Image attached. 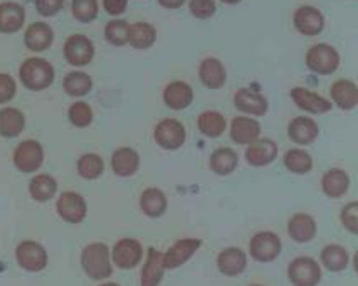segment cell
<instances>
[{"instance_id": "cell-3", "label": "cell", "mask_w": 358, "mask_h": 286, "mask_svg": "<svg viewBox=\"0 0 358 286\" xmlns=\"http://www.w3.org/2000/svg\"><path fill=\"white\" fill-rule=\"evenodd\" d=\"M15 169L22 173H32L44 164V148L37 140H24L15 147L14 155Z\"/></svg>"}, {"instance_id": "cell-10", "label": "cell", "mask_w": 358, "mask_h": 286, "mask_svg": "<svg viewBox=\"0 0 358 286\" xmlns=\"http://www.w3.org/2000/svg\"><path fill=\"white\" fill-rule=\"evenodd\" d=\"M185 127L178 120H162L155 128V140L165 150H177L185 143Z\"/></svg>"}, {"instance_id": "cell-44", "label": "cell", "mask_w": 358, "mask_h": 286, "mask_svg": "<svg viewBox=\"0 0 358 286\" xmlns=\"http://www.w3.org/2000/svg\"><path fill=\"white\" fill-rule=\"evenodd\" d=\"M15 93H17V85H15L14 78L9 74H0V105L12 101Z\"/></svg>"}, {"instance_id": "cell-8", "label": "cell", "mask_w": 358, "mask_h": 286, "mask_svg": "<svg viewBox=\"0 0 358 286\" xmlns=\"http://www.w3.org/2000/svg\"><path fill=\"white\" fill-rule=\"evenodd\" d=\"M249 251L251 256L259 263H271L280 256L281 252V239L271 231H262L257 233L249 243Z\"/></svg>"}, {"instance_id": "cell-45", "label": "cell", "mask_w": 358, "mask_h": 286, "mask_svg": "<svg viewBox=\"0 0 358 286\" xmlns=\"http://www.w3.org/2000/svg\"><path fill=\"white\" fill-rule=\"evenodd\" d=\"M64 7V0H36V9L43 17H52Z\"/></svg>"}, {"instance_id": "cell-19", "label": "cell", "mask_w": 358, "mask_h": 286, "mask_svg": "<svg viewBox=\"0 0 358 286\" xmlns=\"http://www.w3.org/2000/svg\"><path fill=\"white\" fill-rule=\"evenodd\" d=\"M288 135L294 143L310 145L313 143L320 135L318 123L310 117H298L289 123Z\"/></svg>"}, {"instance_id": "cell-36", "label": "cell", "mask_w": 358, "mask_h": 286, "mask_svg": "<svg viewBox=\"0 0 358 286\" xmlns=\"http://www.w3.org/2000/svg\"><path fill=\"white\" fill-rule=\"evenodd\" d=\"M199 130L209 138H217L226 130V118L219 111H203L199 117Z\"/></svg>"}, {"instance_id": "cell-12", "label": "cell", "mask_w": 358, "mask_h": 286, "mask_svg": "<svg viewBox=\"0 0 358 286\" xmlns=\"http://www.w3.org/2000/svg\"><path fill=\"white\" fill-rule=\"evenodd\" d=\"M201 239H180L170 248L164 255V266L165 269H175L187 263L201 248Z\"/></svg>"}, {"instance_id": "cell-7", "label": "cell", "mask_w": 358, "mask_h": 286, "mask_svg": "<svg viewBox=\"0 0 358 286\" xmlns=\"http://www.w3.org/2000/svg\"><path fill=\"white\" fill-rule=\"evenodd\" d=\"M15 259L26 271L37 273L48 266V251L36 241H22L15 248Z\"/></svg>"}, {"instance_id": "cell-20", "label": "cell", "mask_w": 358, "mask_h": 286, "mask_svg": "<svg viewBox=\"0 0 358 286\" xmlns=\"http://www.w3.org/2000/svg\"><path fill=\"white\" fill-rule=\"evenodd\" d=\"M140 167V155L130 147H122L115 150L111 157V169L115 176L118 177H131L135 176Z\"/></svg>"}, {"instance_id": "cell-31", "label": "cell", "mask_w": 358, "mask_h": 286, "mask_svg": "<svg viewBox=\"0 0 358 286\" xmlns=\"http://www.w3.org/2000/svg\"><path fill=\"white\" fill-rule=\"evenodd\" d=\"M239 165V157L232 148H219L210 155V169L217 176H229Z\"/></svg>"}, {"instance_id": "cell-27", "label": "cell", "mask_w": 358, "mask_h": 286, "mask_svg": "<svg viewBox=\"0 0 358 286\" xmlns=\"http://www.w3.org/2000/svg\"><path fill=\"white\" fill-rule=\"evenodd\" d=\"M331 98L333 103L341 110H353L358 103V90L357 85L353 81L348 80H340L333 83L331 90Z\"/></svg>"}, {"instance_id": "cell-11", "label": "cell", "mask_w": 358, "mask_h": 286, "mask_svg": "<svg viewBox=\"0 0 358 286\" xmlns=\"http://www.w3.org/2000/svg\"><path fill=\"white\" fill-rule=\"evenodd\" d=\"M111 258H113V263L118 268H135L136 264H140L141 258H143V248H141V244L136 239H120L115 244L113 251H111Z\"/></svg>"}, {"instance_id": "cell-42", "label": "cell", "mask_w": 358, "mask_h": 286, "mask_svg": "<svg viewBox=\"0 0 358 286\" xmlns=\"http://www.w3.org/2000/svg\"><path fill=\"white\" fill-rule=\"evenodd\" d=\"M341 224L350 231V233H358V204L357 202H350L348 206L343 207L341 210Z\"/></svg>"}, {"instance_id": "cell-29", "label": "cell", "mask_w": 358, "mask_h": 286, "mask_svg": "<svg viewBox=\"0 0 358 286\" xmlns=\"http://www.w3.org/2000/svg\"><path fill=\"white\" fill-rule=\"evenodd\" d=\"M57 180L49 173H39L29 182V194L37 202H48L56 196Z\"/></svg>"}, {"instance_id": "cell-5", "label": "cell", "mask_w": 358, "mask_h": 286, "mask_svg": "<svg viewBox=\"0 0 358 286\" xmlns=\"http://www.w3.org/2000/svg\"><path fill=\"white\" fill-rule=\"evenodd\" d=\"M288 278L294 286H316L322 280V269L313 258L301 256L289 263Z\"/></svg>"}, {"instance_id": "cell-24", "label": "cell", "mask_w": 358, "mask_h": 286, "mask_svg": "<svg viewBox=\"0 0 358 286\" xmlns=\"http://www.w3.org/2000/svg\"><path fill=\"white\" fill-rule=\"evenodd\" d=\"M26 128V117L17 108H3L0 110V136L3 138H15Z\"/></svg>"}, {"instance_id": "cell-16", "label": "cell", "mask_w": 358, "mask_h": 286, "mask_svg": "<svg viewBox=\"0 0 358 286\" xmlns=\"http://www.w3.org/2000/svg\"><path fill=\"white\" fill-rule=\"evenodd\" d=\"M26 22V10L17 2H2L0 3V32L3 34H14L22 29Z\"/></svg>"}, {"instance_id": "cell-28", "label": "cell", "mask_w": 358, "mask_h": 286, "mask_svg": "<svg viewBox=\"0 0 358 286\" xmlns=\"http://www.w3.org/2000/svg\"><path fill=\"white\" fill-rule=\"evenodd\" d=\"M288 233L296 243H310L316 234V222L310 214H296L289 219Z\"/></svg>"}, {"instance_id": "cell-34", "label": "cell", "mask_w": 358, "mask_h": 286, "mask_svg": "<svg viewBox=\"0 0 358 286\" xmlns=\"http://www.w3.org/2000/svg\"><path fill=\"white\" fill-rule=\"evenodd\" d=\"M62 86H64V91L69 96L81 98L90 93L91 88H93V80H91L90 74L83 71H71L66 74Z\"/></svg>"}, {"instance_id": "cell-50", "label": "cell", "mask_w": 358, "mask_h": 286, "mask_svg": "<svg viewBox=\"0 0 358 286\" xmlns=\"http://www.w3.org/2000/svg\"><path fill=\"white\" fill-rule=\"evenodd\" d=\"M252 286H261V285H252Z\"/></svg>"}, {"instance_id": "cell-46", "label": "cell", "mask_w": 358, "mask_h": 286, "mask_svg": "<svg viewBox=\"0 0 358 286\" xmlns=\"http://www.w3.org/2000/svg\"><path fill=\"white\" fill-rule=\"evenodd\" d=\"M103 6L110 15H122L127 10L128 0H103Z\"/></svg>"}, {"instance_id": "cell-4", "label": "cell", "mask_w": 358, "mask_h": 286, "mask_svg": "<svg viewBox=\"0 0 358 286\" xmlns=\"http://www.w3.org/2000/svg\"><path fill=\"white\" fill-rule=\"evenodd\" d=\"M340 64V56L335 48L328 44H316L306 54V66L316 74H331Z\"/></svg>"}, {"instance_id": "cell-30", "label": "cell", "mask_w": 358, "mask_h": 286, "mask_svg": "<svg viewBox=\"0 0 358 286\" xmlns=\"http://www.w3.org/2000/svg\"><path fill=\"white\" fill-rule=\"evenodd\" d=\"M350 187V179L347 173L340 169H333L327 172L322 179V189L328 197L338 199L347 192Z\"/></svg>"}, {"instance_id": "cell-17", "label": "cell", "mask_w": 358, "mask_h": 286, "mask_svg": "<svg viewBox=\"0 0 358 286\" xmlns=\"http://www.w3.org/2000/svg\"><path fill=\"white\" fill-rule=\"evenodd\" d=\"M291 98H293V101L296 103L298 108H301V110L313 115L327 113V111H330L333 106V103L328 101V99H324L316 93H311V91L306 88H299V86L291 91Z\"/></svg>"}, {"instance_id": "cell-48", "label": "cell", "mask_w": 358, "mask_h": 286, "mask_svg": "<svg viewBox=\"0 0 358 286\" xmlns=\"http://www.w3.org/2000/svg\"><path fill=\"white\" fill-rule=\"evenodd\" d=\"M224 3H237V2H241V0H222Z\"/></svg>"}, {"instance_id": "cell-39", "label": "cell", "mask_w": 358, "mask_h": 286, "mask_svg": "<svg viewBox=\"0 0 358 286\" xmlns=\"http://www.w3.org/2000/svg\"><path fill=\"white\" fill-rule=\"evenodd\" d=\"M128 32H130V24L123 19L110 20L105 27L106 41L113 45L128 44Z\"/></svg>"}, {"instance_id": "cell-37", "label": "cell", "mask_w": 358, "mask_h": 286, "mask_svg": "<svg viewBox=\"0 0 358 286\" xmlns=\"http://www.w3.org/2000/svg\"><path fill=\"white\" fill-rule=\"evenodd\" d=\"M322 263L330 271H341L348 266V252L340 244H328L322 251Z\"/></svg>"}, {"instance_id": "cell-21", "label": "cell", "mask_w": 358, "mask_h": 286, "mask_svg": "<svg viewBox=\"0 0 358 286\" xmlns=\"http://www.w3.org/2000/svg\"><path fill=\"white\" fill-rule=\"evenodd\" d=\"M219 271L226 276H237L248 266V256L239 248H227L217 256Z\"/></svg>"}, {"instance_id": "cell-2", "label": "cell", "mask_w": 358, "mask_h": 286, "mask_svg": "<svg viewBox=\"0 0 358 286\" xmlns=\"http://www.w3.org/2000/svg\"><path fill=\"white\" fill-rule=\"evenodd\" d=\"M52 64L43 57H29L19 69V78L22 85L31 91H43L54 83Z\"/></svg>"}, {"instance_id": "cell-1", "label": "cell", "mask_w": 358, "mask_h": 286, "mask_svg": "<svg viewBox=\"0 0 358 286\" xmlns=\"http://www.w3.org/2000/svg\"><path fill=\"white\" fill-rule=\"evenodd\" d=\"M81 266L91 280L101 281L111 276L113 264H111L110 250L105 243H91L81 252Z\"/></svg>"}, {"instance_id": "cell-25", "label": "cell", "mask_w": 358, "mask_h": 286, "mask_svg": "<svg viewBox=\"0 0 358 286\" xmlns=\"http://www.w3.org/2000/svg\"><path fill=\"white\" fill-rule=\"evenodd\" d=\"M261 135V125L252 118L237 117L232 120L231 125V136L236 143L251 145L256 142Z\"/></svg>"}, {"instance_id": "cell-47", "label": "cell", "mask_w": 358, "mask_h": 286, "mask_svg": "<svg viewBox=\"0 0 358 286\" xmlns=\"http://www.w3.org/2000/svg\"><path fill=\"white\" fill-rule=\"evenodd\" d=\"M160 2L162 7H165V9H178V7H182L185 3V0H158Z\"/></svg>"}, {"instance_id": "cell-23", "label": "cell", "mask_w": 358, "mask_h": 286, "mask_svg": "<svg viewBox=\"0 0 358 286\" xmlns=\"http://www.w3.org/2000/svg\"><path fill=\"white\" fill-rule=\"evenodd\" d=\"M199 76H201L203 86H207L210 90H219L227 80L226 68L215 57H206L202 61L201 69H199Z\"/></svg>"}, {"instance_id": "cell-33", "label": "cell", "mask_w": 358, "mask_h": 286, "mask_svg": "<svg viewBox=\"0 0 358 286\" xmlns=\"http://www.w3.org/2000/svg\"><path fill=\"white\" fill-rule=\"evenodd\" d=\"M157 39V31L152 24L147 22H136L130 26L128 32V44L133 45L135 49H148L153 45Z\"/></svg>"}, {"instance_id": "cell-35", "label": "cell", "mask_w": 358, "mask_h": 286, "mask_svg": "<svg viewBox=\"0 0 358 286\" xmlns=\"http://www.w3.org/2000/svg\"><path fill=\"white\" fill-rule=\"evenodd\" d=\"M105 172V162L98 153H85L78 160V173L86 180H96Z\"/></svg>"}, {"instance_id": "cell-41", "label": "cell", "mask_w": 358, "mask_h": 286, "mask_svg": "<svg viewBox=\"0 0 358 286\" xmlns=\"http://www.w3.org/2000/svg\"><path fill=\"white\" fill-rule=\"evenodd\" d=\"M68 118L71 125L76 128H86L93 123V110L85 101H76L69 106Z\"/></svg>"}, {"instance_id": "cell-40", "label": "cell", "mask_w": 358, "mask_h": 286, "mask_svg": "<svg viewBox=\"0 0 358 286\" xmlns=\"http://www.w3.org/2000/svg\"><path fill=\"white\" fill-rule=\"evenodd\" d=\"M74 19L79 22H93L98 17V0H73L71 2Z\"/></svg>"}, {"instance_id": "cell-43", "label": "cell", "mask_w": 358, "mask_h": 286, "mask_svg": "<svg viewBox=\"0 0 358 286\" xmlns=\"http://www.w3.org/2000/svg\"><path fill=\"white\" fill-rule=\"evenodd\" d=\"M214 0H190V12L197 19H209L215 14Z\"/></svg>"}, {"instance_id": "cell-26", "label": "cell", "mask_w": 358, "mask_h": 286, "mask_svg": "<svg viewBox=\"0 0 358 286\" xmlns=\"http://www.w3.org/2000/svg\"><path fill=\"white\" fill-rule=\"evenodd\" d=\"M194 91L184 81H173L164 91L165 105L172 110H184L192 103Z\"/></svg>"}, {"instance_id": "cell-32", "label": "cell", "mask_w": 358, "mask_h": 286, "mask_svg": "<svg viewBox=\"0 0 358 286\" xmlns=\"http://www.w3.org/2000/svg\"><path fill=\"white\" fill-rule=\"evenodd\" d=\"M140 207L148 217H160L166 210V197L160 189H147L140 197Z\"/></svg>"}, {"instance_id": "cell-13", "label": "cell", "mask_w": 358, "mask_h": 286, "mask_svg": "<svg viewBox=\"0 0 358 286\" xmlns=\"http://www.w3.org/2000/svg\"><path fill=\"white\" fill-rule=\"evenodd\" d=\"M294 27L303 36H316L323 31L324 19L318 9L310 6H303L294 12Z\"/></svg>"}, {"instance_id": "cell-15", "label": "cell", "mask_w": 358, "mask_h": 286, "mask_svg": "<svg viewBox=\"0 0 358 286\" xmlns=\"http://www.w3.org/2000/svg\"><path fill=\"white\" fill-rule=\"evenodd\" d=\"M278 157V145L269 138H257L245 150V160L252 167H264Z\"/></svg>"}, {"instance_id": "cell-49", "label": "cell", "mask_w": 358, "mask_h": 286, "mask_svg": "<svg viewBox=\"0 0 358 286\" xmlns=\"http://www.w3.org/2000/svg\"><path fill=\"white\" fill-rule=\"evenodd\" d=\"M99 286H120V285H116V283H103V285H99Z\"/></svg>"}, {"instance_id": "cell-22", "label": "cell", "mask_w": 358, "mask_h": 286, "mask_svg": "<svg viewBox=\"0 0 358 286\" xmlns=\"http://www.w3.org/2000/svg\"><path fill=\"white\" fill-rule=\"evenodd\" d=\"M164 255L158 252L155 248H150L147 261H145L143 269H141V286H158L162 278H164Z\"/></svg>"}, {"instance_id": "cell-6", "label": "cell", "mask_w": 358, "mask_h": 286, "mask_svg": "<svg viewBox=\"0 0 358 286\" xmlns=\"http://www.w3.org/2000/svg\"><path fill=\"white\" fill-rule=\"evenodd\" d=\"M64 57L71 66L76 68L87 66L94 57L93 41L83 34L69 36L64 43Z\"/></svg>"}, {"instance_id": "cell-9", "label": "cell", "mask_w": 358, "mask_h": 286, "mask_svg": "<svg viewBox=\"0 0 358 286\" xmlns=\"http://www.w3.org/2000/svg\"><path fill=\"white\" fill-rule=\"evenodd\" d=\"M57 214L62 221L69 224H79L86 219L87 204L85 197L78 192H62L56 204Z\"/></svg>"}, {"instance_id": "cell-14", "label": "cell", "mask_w": 358, "mask_h": 286, "mask_svg": "<svg viewBox=\"0 0 358 286\" xmlns=\"http://www.w3.org/2000/svg\"><path fill=\"white\" fill-rule=\"evenodd\" d=\"M54 43V31L49 24L34 22L27 27L26 36H24V44L29 51L43 52L49 49Z\"/></svg>"}, {"instance_id": "cell-38", "label": "cell", "mask_w": 358, "mask_h": 286, "mask_svg": "<svg viewBox=\"0 0 358 286\" xmlns=\"http://www.w3.org/2000/svg\"><path fill=\"white\" fill-rule=\"evenodd\" d=\"M285 165L293 173H308L313 167V159L310 153L301 148H293V150L286 152Z\"/></svg>"}, {"instance_id": "cell-18", "label": "cell", "mask_w": 358, "mask_h": 286, "mask_svg": "<svg viewBox=\"0 0 358 286\" xmlns=\"http://www.w3.org/2000/svg\"><path fill=\"white\" fill-rule=\"evenodd\" d=\"M234 105L237 110L244 111V113L254 115V117H261L268 111V99L262 96L257 91L243 88L234 94Z\"/></svg>"}]
</instances>
